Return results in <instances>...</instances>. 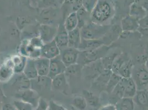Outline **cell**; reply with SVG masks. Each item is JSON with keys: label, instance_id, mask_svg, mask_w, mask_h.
<instances>
[{"label": "cell", "instance_id": "6da1fadb", "mask_svg": "<svg viewBox=\"0 0 148 110\" xmlns=\"http://www.w3.org/2000/svg\"><path fill=\"white\" fill-rule=\"evenodd\" d=\"M114 10L111 3L107 0H99L91 12V22L103 24L113 15Z\"/></svg>", "mask_w": 148, "mask_h": 110}, {"label": "cell", "instance_id": "7a4b0ae2", "mask_svg": "<svg viewBox=\"0 0 148 110\" xmlns=\"http://www.w3.org/2000/svg\"><path fill=\"white\" fill-rule=\"evenodd\" d=\"M110 24H99L90 22L80 29L81 38L84 39H102L110 30Z\"/></svg>", "mask_w": 148, "mask_h": 110}, {"label": "cell", "instance_id": "3957f363", "mask_svg": "<svg viewBox=\"0 0 148 110\" xmlns=\"http://www.w3.org/2000/svg\"><path fill=\"white\" fill-rule=\"evenodd\" d=\"M111 48V45H103L92 51H80L77 63L83 67L90 63L101 60L108 54Z\"/></svg>", "mask_w": 148, "mask_h": 110}, {"label": "cell", "instance_id": "277c9868", "mask_svg": "<svg viewBox=\"0 0 148 110\" xmlns=\"http://www.w3.org/2000/svg\"><path fill=\"white\" fill-rule=\"evenodd\" d=\"M104 70L101 59L84 66L82 68V75L84 77L85 79L92 81Z\"/></svg>", "mask_w": 148, "mask_h": 110}, {"label": "cell", "instance_id": "5b68a950", "mask_svg": "<svg viewBox=\"0 0 148 110\" xmlns=\"http://www.w3.org/2000/svg\"><path fill=\"white\" fill-rule=\"evenodd\" d=\"M14 97L18 100L31 104L34 108L36 107L40 98L39 94L31 88L16 92Z\"/></svg>", "mask_w": 148, "mask_h": 110}, {"label": "cell", "instance_id": "8992f818", "mask_svg": "<svg viewBox=\"0 0 148 110\" xmlns=\"http://www.w3.org/2000/svg\"><path fill=\"white\" fill-rule=\"evenodd\" d=\"M80 51L77 49L67 47L60 50V57L62 62L66 66H69L77 63Z\"/></svg>", "mask_w": 148, "mask_h": 110}, {"label": "cell", "instance_id": "52a82bcc", "mask_svg": "<svg viewBox=\"0 0 148 110\" xmlns=\"http://www.w3.org/2000/svg\"><path fill=\"white\" fill-rule=\"evenodd\" d=\"M58 31V27L54 25L40 24L38 26L39 37L44 43L54 40Z\"/></svg>", "mask_w": 148, "mask_h": 110}, {"label": "cell", "instance_id": "ba28073f", "mask_svg": "<svg viewBox=\"0 0 148 110\" xmlns=\"http://www.w3.org/2000/svg\"><path fill=\"white\" fill-rule=\"evenodd\" d=\"M15 74L12 62L10 58L0 65V83H6L10 81Z\"/></svg>", "mask_w": 148, "mask_h": 110}, {"label": "cell", "instance_id": "9c48e42d", "mask_svg": "<svg viewBox=\"0 0 148 110\" xmlns=\"http://www.w3.org/2000/svg\"><path fill=\"white\" fill-rule=\"evenodd\" d=\"M66 68V66L62 62L60 55H59L55 58L50 60L49 70L48 77L53 79L56 76L64 73Z\"/></svg>", "mask_w": 148, "mask_h": 110}, {"label": "cell", "instance_id": "30bf717a", "mask_svg": "<svg viewBox=\"0 0 148 110\" xmlns=\"http://www.w3.org/2000/svg\"><path fill=\"white\" fill-rule=\"evenodd\" d=\"M40 52V57L51 60L60 55V50L54 40L49 43H44Z\"/></svg>", "mask_w": 148, "mask_h": 110}, {"label": "cell", "instance_id": "8fae6325", "mask_svg": "<svg viewBox=\"0 0 148 110\" xmlns=\"http://www.w3.org/2000/svg\"><path fill=\"white\" fill-rule=\"evenodd\" d=\"M31 88L39 94V92L51 88V79L48 76H38L31 80Z\"/></svg>", "mask_w": 148, "mask_h": 110}, {"label": "cell", "instance_id": "7c38bea8", "mask_svg": "<svg viewBox=\"0 0 148 110\" xmlns=\"http://www.w3.org/2000/svg\"><path fill=\"white\" fill-rule=\"evenodd\" d=\"M11 80H12L11 86L16 90V92L31 88V80L27 78L23 73L15 74Z\"/></svg>", "mask_w": 148, "mask_h": 110}, {"label": "cell", "instance_id": "4fadbf2b", "mask_svg": "<svg viewBox=\"0 0 148 110\" xmlns=\"http://www.w3.org/2000/svg\"><path fill=\"white\" fill-rule=\"evenodd\" d=\"M137 87V90L148 89V74L147 67L139 68L136 72L134 78H133Z\"/></svg>", "mask_w": 148, "mask_h": 110}, {"label": "cell", "instance_id": "5bb4252c", "mask_svg": "<svg viewBox=\"0 0 148 110\" xmlns=\"http://www.w3.org/2000/svg\"><path fill=\"white\" fill-rule=\"evenodd\" d=\"M127 79L128 78H122L113 91L110 94V95H111L110 100H112L111 104L116 105L121 98H123L124 92Z\"/></svg>", "mask_w": 148, "mask_h": 110}, {"label": "cell", "instance_id": "9a60e30c", "mask_svg": "<svg viewBox=\"0 0 148 110\" xmlns=\"http://www.w3.org/2000/svg\"><path fill=\"white\" fill-rule=\"evenodd\" d=\"M54 40L60 50L68 47V32L65 29L64 24L59 25Z\"/></svg>", "mask_w": 148, "mask_h": 110}, {"label": "cell", "instance_id": "2e32d148", "mask_svg": "<svg viewBox=\"0 0 148 110\" xmlns=\"http://www.w3.org/2000/svg\"><path fill=\"white\" fill-rule=\"evenodd\" d=\"M103 45H105V43L102 39L93 40L81 39L80 43L77 49L80 52L90 51L97 49Z\"/></svg>", "mask_w": 148, "mask_h": 110}, {"label": "cell", "instance_id": "e0dca14e", "mask_svg": "<svg viewBox=\"0 0 148 110\" xmlns=\"http://www.w3.org/2000/svg\"><path fill=\"white\" fill-rule=\"evenodd\" d=\"M55 9L56 8L42 9L38 18V20L40 23L43 24L52 25L53 22L55 20L56 17Z\"/></svg>", "mask_w": 148, "mask_h": 110}, {"label": "cell", "instance_id": "ac0fdd59", "mask_svg": "<svg viewBox=\"0 0 148 110\" xmlns=\"http://www.w3.org/2000/svg\"><path fill=\"white\" fill-rule=\"evenodd\" d=\"M112 72L110 70H104L103 72L92 81V86L97 90H105L111 77Z\"/></svg>", "mask_w": 148, "mask_h": 110}, {"label": "cell", "instance_id": "d6986e66", "mask_svg": "<svg viewBox=\"0 0 148 110\" xmlns=\"http://www.w3.org/2000/svg\"><path fill=\"white\" fill-rule=\"evenodd\" d=\"M10 58L12 62L15 74L23 73L27 57L18 54L13 55Z\"/></svg>", "mask_w": 148, "mask_h": 110}, {"label": "cell", "instance_id": "ffe728a7", "mask_svg": "<svg viewBox=\"0 0 148 110\" xmlns=\"http://www.w3.org/2000/svg\"><path fill=\"white\" fill-rule=\"evenodd\" d=\"M138 20L130 15L125 17L121 21L122 31L129 32L135 31L138 30Z\"/></svg>", "mask_w": 148, "mask_h": 110}, {"label": "cell", "instance_id": "44dd1931", "mask_svg": "<svg viewBox=\"0 0 148 110\" xmlns=\"http://www.w3.org/2000/svg\"><path fill=\"white\" fill-rule=\"evenodd\" d=\"M39 76H48L49 70L50 60L40 57L34 59Z\"/></svg>", "mask_w": 148, "mask_h": 110}, {"label": "cell", "instance_id": "7402d4cb", "mask_svg": "<svg viewBox=\"0 0 148 110\" xmlns=\"http://www.w3.org/2000/svg\"><path fill=\"white\" fill-rule=\"evenodd\" d=\"M68 81L64 73L51 79V88L56 90L65 92L68 88Z\"/></svg>", "mask_w": 148, "mask_h": 110}, {"label": "cell", "instance_id": "603a6c76", "mask_svg": "<svg viewBox=\"0 0 148 110\" xmlns=\"http://www.w3.org/2000/svg\"><path fill=\"white\" fill-rule=\"evenodd\" d=\"M68 32V47L77 49L81 40L80 29L76 28Z\"/></svg>", "mask_w": 148, "mask_h": 110}, {"label": "cell", "instance_id": "cb8c5ba5", "mask_svg": "<svg viewBox=\"0 0 148 110\" xmlns=\"http://www.w3.org/2000/svg\"><path fill=\"white\" fill-rule=\"evenodd\" d=\"M23 73L30 80L33 79L38 76L34 59L27 58Z\"/></svg>", "mask_w": 148, "mask_h": 110}, {"label": "cell", "instance_id": "d4e9b609", "mask_svg": "<svg viewBox=\"0 0 148 110\" xmlns=\"http://www.w3.org/2000/svg\"><path fill=\"white\" fill-rule=\"evenodd\" d=\"M64 26L67 31H73L77 28L78 20L76 12L70 13L65 19Z\"/></svg>", "mask_w": 148, "mask_h": 110}, {"label": "cell", "instance_id": "484cf974", "mask_svg": "<svg viewBox=\"0 0 148 110\" xmlns=\"http://www.w3.org/2000/svg\"><path fill=\"white\" fill-rule=\"evenodd\" d=\"M115 105L117 110H134L135 103L133 98H123Z\"/></svg>", "mask_w": 148, "mask_h": 110}, {"label": "cell", "instance_id": "4316f807", "mask_svg": "<svg viewBox=\"0 0 148 110\" xmlns=\"http://www.w3.org/2000/svg\"><path fill=\"white\" fill-rule=\"evenodd\" d=\"M82 68V66L78 63L66 67L64 74L65 75V77L67 80L73 77H79L81 76Z\"/></svg>", "mask_w": 148, "mask_h": 110}, {"label": "cell", "instance_id": "83f0119b", "mask_svg": "<svg viewBox=\"0 0 148 110\" xmlns=\"http://www.w3.org/2000/svg\"><path fill=\"white\" fill-rule=\"evenodd\" d=\"M129 59H130V57L127 54L123 53L119 54L113 63L112 67L111 68V71L112 73H118V72L122 66Z\"/></svg>", "mask_w": 148, "mask_h": 110}, {"label": "cell", "instance_id": "f1b7e54d", "mask_svg": "<svg viewBox=\"0 0 148 110\" xmlns=\"http://www.w3.org/2000/svg\"><path fill=\"white\" fill-rule=\"evenodd\" d=\"M136 91L137 87L133 78L130 77L128 78L127 82L125 87L123 98H133L136 95Z\"/></svg>", "mask_w": 148, "mask_h": 110}, {"label": "cell", "instance_id": "f546056e", "mask_svg": "<svg viewBox=\"0 0 148 110\" xmlns=\"http://www.w3.org/2000/svg\"><path fill=\"white\" fill-rule=\"evenodd\" d=\"M147 11L143 7L132 3L130 8V15L137 19L138 20L147 16Z\"/></svg>", "mask_w": 148, "mask_h": 110}, {"label": "cell", "instance_id": "4dcf8cb0", "mask_svg": "<svg viewBox=\"0 0 148 110\" xmlns=\"http://www.w3.org/2000/svg\"><path fill=\"white\" fill-rule=\"evenodd\" d=\"M134 103L140 106H146L148 103V89L137 90L136 95L133 98Z\"/></svg>", "mask_w": 148, "mask_h": 110}, {"label": "cell", "instance_id": "1f68e13d", "mask_svg": "<svg viewBox=\"0 0 148 110\" xmlns=\"http://www.w3.org/2000/svg\"><path fill=\"white\" fill-rule=\"evenodd\" d=\"M82 94L84 98L86 101L87 104H89L93 107H96L99 105V97L93 92L87 90H84L82 91Z\"/></svg>", "mask_w": 148, "mask_h": 110}, {"label": "cell", "instance_id": "d6a6232c", "mask_svg": "<svg viewBox=\"0 0 148 110\" xmlns=\"http://www.w3.org/2000/svg\"><path fill=\"white\" fill-rule=\"evenodd\" d=\"M133 65L130 59L125 62L120 68L118 74L122 78H129L132 77V71Z\"/></svg>", "mask_w": 148, "mask_h": 110}, {"label": "cell", "instance_id": "836d02e7", "mask_svg": "<svg viewBox=\"0 0 148 110\" xmlns=\"http://www.w3.org/2000/svg\"><path fill=\"white\" fill-rule=\"evenodd\" d=\"M121 78L122 77L118 74L112 73L107 84V86L105 88V90H106V92L109 94H111V92L113 91L116 86L117 85L118 82Z\"/></svg>", "mask_w": 148, "mask_h": 110}, {"label": "cell", "instance_id": "e575fe53", "mask_svg": "<svg viewBox=\"0 0 148 110\" xmlns=\"http://www.w3.org/2000/svg\"><path fill=\"white\" fill-rule=\"evenodd\" d=\"M118 55L119 54L117 53H112L111 54H107L101 59L102 63L105 70L111 71L113 63Z\"/></svg>", "mask_w": 148, "mask_h": 110}, {"label": "cell", "instance_id": "d590c367", "mask_svg": "<svg viewBox=\"0 0 148 110\" xmlns=\"http://www.w3.org/2000/svg\"><path fill=\"white\" fill-rule=\"evenodd\" d=\"M72 105L78 110H85L86 109L87 104L83 96L77 95L74 97L72 101Z\"/></svg>", "mask_w": 148, "mask_h": 110}, {"label": "cell", "instance_id": "8d00e7d4", "mask_svg": "<svg viewBox=\"0 0 148 110\" xmlns=\"http://www.w3.org/2000/svg\"><path fill=\"white\" fill-rule=\"evenodd\" d=\"M76 12L78 20L77 28H79V29H81L87 23L86 22L87 19V14L88 12L84 7L81 8Z\"/></svg>", "mask_w": 148, "mask_h": 110}, {"label": "cell", "instance_id": "74e56055", "mask_svg": "<svg viewBox=\"0 0 148 110\" xmlns=\"http://www.w3.org/2000/svg\"><path fill=\"white\" fill-rule=\"evenodd\" d=\"M59 2V0H40L37 5L38 8L42 10L48 8H57Z\"/></svg>", "mask_w": 148, "mask_h": 110}, {"label": "cell", "instance_id": "f35d334b", "mask_svg": "<svg viewBox=\"0 0 148 110\" xmlns=\"http://www.w3.org/2000/svg\"><path fill=\"white\" fill-rule=\"evenodd\" d=\"M13 105L16 110H34L35 109L31 104L20 100H14Z\"/></svg>", "mask_w": 148, "mask_h": 110}, {"label": "cell", "instance_id": "ab89813d", "mask_svg": "<svg viewBox=\"0 0 148 110\" xmlns=\"http://www.w3.org/2000/svg\"><path fill=\"white\" fill-rule=\"evenodd\" d=\"M139 31L143 35H148V16L138 20Z\"/></svg>", "mask_w": 148, "mask_h": 110}, {"label": "cell", "instance_id": "60d3db41", "mask_svg": "<svg viewBox=\"0 0 148 110\" xmlns=\"http://www.w3.org/2000/svg\"><path fill=\"white\" fill-rule=\"evenodd\" d=\"M83 7L86 10L88 13L90 12L95 6L96 1V0H82Z\"/></svg>", "mask_w": 148, "mask_h": 110}, {"label": "cell", "instance_id": "b9f144b4", "mask_svg": "<svg viewBox=\"0 0 148 110\" xmlns=\"http://www.w3.org/2000/svg\"><path fill=\"white\" fill-rule=\"evenodd\" d=\"M35 110H48L49 104L43 98H40Z\"/></svg>", "mask_w": 148, "mask_h": 110}, {"label": "cell", "instance_id": "7bdbcfd3", "mask_svg": "<svg viewBox=\"0 0 148 110\" xmlns=\"http://www.w3.org/2000/svg\"><path fill=\"white\" fill-rule=\"evenodd\" d=\"M83 7L82 0H74L73 5L71 7V11L73 12H77L81 8Z\"/></svg>", "mask_w": 148, "mask_h": 110}, {"label": "cell", "instance_id": "ee69618b", "mask_svg": "<svg viewBox=\"0 0 148 110\" xmlns=\"http://www.w3.org/2000/svg\"><path fill=\"white\" fill-rule=\"evenodd\" d=\"M49 107L51 110H68L62 105L56 103L53 101H51Z\"/></svg>", "mask_w": 148, "mask_h": 110}, {"label": "cell", "instance_id": "f6af8a7d", "mask_svg": "<svg viewBox=\"0 0 148 110\" xmlns=\"http://www.w3.org/2000/svg\"><path fill=\"white\" fill-rule=\"evenodd\" d=\"M148 0H134L133 3L139 6L142 7L147 11L148 10Z\"/></svg>", "mask_w": 148, "mask_h": 110}, {"label": "cell", "instance_id": "bcb514c9", "mask_svg": "<svg viewBox=\"0 0 148 110\" xmlns=\"http://www.w3.org/2000/svg\"><path fill=\"white\" fill-rule=\"evenodd\" d=\"M74 0H64L62 2V7H64V9L66 10V11H68L69 8H70L71 10V7L73 5Z\"/></svg>", "mask_w": 148, "mask_h": 110}, {"label": "cell", "instance_id": "7dc6e473", "mask_svg": "<svg viewBox=\"0 0 148 110\" xmlns=\"http://www.w3.org/2000/svg\"><path fill=\"white\" fill-rule=\"evenodd\" d=\"M99 110H117L116 109V105L113 104H110L105 105L102 107Z\"/></svg>", "mask_w": 148, "mask_h": 110}, {"label": "cell", "instance_id": "c3c4849f", "mask_svg": "<svg viewBox=\"0 0 148 110\" xmlns=\"http://www.w3.org/2000/svg\"><path fill=\"white\" fill-rule=\"evenodd\" d=\"M1 110H16V109L13 104L6 103L2 106Z\"/></svg>", "mask_w": 148, "mask_h": 110}, {"label": "cell", "instance_id": "681fc988", "mask_svg": "<svg viewBox=\"0 0 148 110\" xmlns=\"http://www.w3.org/2000/svg\"><path fill=\"white\" fill-rule=\"evenodd\" d=\"M40 0H30L31 5L33 7H37V5Z\"/></svg>", "mask_w": 148, "mask_h": 110}, {"label": "cell", "instance_id": "f907efd6", "mask_svg": "<svg viewBox=\"0 0 148 110\" xmlns=\"http://www.w3.org/2000/svg\"><path fill=\"white\" fill-rule=\"evenodd\" d=\"M64 0H59V2L60 4H62V2H64Z\"/></svg>", "mask_w": 148, "mask_h": 110}, {"label": "cell", "instance_id": "816d5d0a", "mask_svg": "<svg viewBox=\"0 0 148 110\" xmlns=\"http://www.w3.org/2000/svg\"><path fill=\"white\" fill-rule=\"evenodd\" d=\"M1 64V56H0V65Z\"/></svg>", "mask_w": 148, "mask_h": 110}, {"label": "cell", "instance_id": "f5cc1de1", "mask_svg": "<svg viewBox=\"0 0 148 110\" xmlns=\"http://www.w3.org/2000/svg\"><path fill=\"white\" fill-rule=\"evenodd\" d=\"M130 1H131V0H130ZM132 1H133H133H134V0H132Z\"/></svg>", "mask_w": 148, "mask_h": 110}]
</instances>
